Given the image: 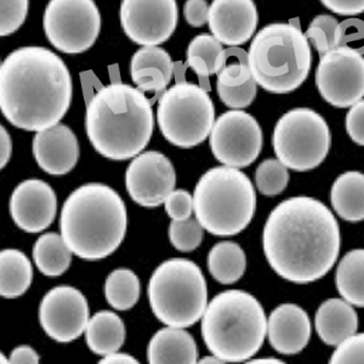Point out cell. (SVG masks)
Segmentation results:
<instances>
[{"label":"cell","instance_id":"6da1fadb","mask_svg":"<svg viewBox=\"0 0 364 364\" xmlns=\"http://www.w3.org/2000/svg\"><path fill=\"white\" fill-rule=\"evenodd\" d=\"M262 245L278 276L296 284L312 283L324 277L339 257V224L322 202L293 197L271 211Z\"/></svg>","mask_w":364,"mask_h":364},{"label":"cell","instance_id":"7a4b0ae2","mask_svg":"<svg viewBox=\"0 0 364 364\" xmlns=\"http://www.w3.org/2000/svg\"><path fill=\"white\" fill-rule=\"evenodd\" d=\"M72 92L66 63L46 48H20L1 63L0 109L16 128L38 133L58 124Z\"/></svg>","mask_w":364,"mask_h":364},{"label":"cell","instance_id":"3957f363","mask_svg":"<svg viewBox=\"0 0 364 364\" xmlns=\"http://www.w3.org/2000/svg\"><path fill=\"white\" fill-rule=\"evenodd\" d=\"M152 102L128 84L101 87L87 102L85 129L92 147L112 161L136 157L154 133Z\"/></svg>","mask_w":364,"mask_h":364},{"label":"cell","instance_id":"277c9868","mask_svg":"<svg viewBox=\"0 0 364 364\" xmlns=\"http://www.w3.org/2000/svg\"><path fill=\"white\" fill-rule=\"evenodd\" d=\"M127 208L116 191L87 183L70 193L60 216V230L70 252L87 261L109 257L127 232Z\"/></svg>","mask_w":364,"mask_h":364},{"label":"cell","instance_id":"5b68a950","mask_svg":"<svg viewBox=\"0 0 364 364\" xmlns=\"http://www.w3.org/2000/svg\"><path fill=\"white\" fill-rule=\"evenodd\" d=\"M202 318L204 343L213 355L225 362L250 360L267 334L265 311L245 290H226L216 295Z\"/></svg>","mask_w":364,"mask_h":364},{"label":"cell","instance_id":"8992f818","mask_svg":"<svg viewBox=\"0 0 364 364\" xmlns=\"http://www.w3.org/2000/svg\"><path fill=\"white\" fill-rule=\"evenodd\" d=\"M252 78L272 94L296 90L310 73L312 53L299 18L272 23L257 32L248 53Z\"/></svg>","mask_w":364,"mask_h":364},{"label":"cell","instance_id":"52a82bcc","mask_svg":"<svg viewBox=\"0 0 364 364\" xmlns=\"http://www.w3.org/2000/svg\"><path fill=\"white\" fill-rule=\"evenodd\" d=\"M196 219L214 236H235L248 228L257 209L250 178L238 168L218 166L199 178L193 193Z\"/></svg>","mask_w":364,"mask_h":364},{"label":"cell","instance_id":"ba28073f","mask_svg":"<svg viewBox=\"0 0 364 364\" xmlns=\"http://www.w3.org/2000/svg\"><path fill=\"white\" fill-rule=\"evenodd\" d=\"M147 294L154 316L168 327H191L207 310L203 272L186 259H170L158 266L149 279Z\"/></svg>","mask_w":364,"mask_h":364},{"label":"cell","instance_id":"9c48e42d","mask_svg":"<svg viewBox=\"0 0 364 364\" xmlns=\"http://www.w3.org/2000/svg\"><path fill=\"white\" fill-rule=\"evenodd\" d=\"M157 122L163 136L171 145L192 149L210 135L215 108L200 85L178 82L159 97Z\"/></svg>","mask_w":364,"mask_h":364},{"label":"cell","instance_id":"30bf717a","mask_svg":"<svg viewBox=\"0 0 364 364\" xmlns=\"http://www.w3.org/2000/svg\"><path fill=\"white\" fill-rule=\"evenodd\" d=\"M331 144L327 122L310 108L287 112L273 130L272 145L278 161L295 171H309L321 166Z\"/></svg>","mask_w":364,"mask_h":364},{"label":"cell","instance_id":"8fae6325","mask_svg":"<svg viewBox=\"0 0 364 364\" xmlns=\"http://www.w3.org/2000/svg\"><path fill=\"white\" fill-rule=\"evenodd\" d=\"M51 46L65 54H80L94 46L101 15L94 0H50L43 18Z\"/></svg>","mask_w":364,"mask_h":364},{"label":"cell","instance_id":"7c38bea8","mask_svg":"<svg viewBox=\"0 0 364 364\" xmlns=\"http://www.w3.org/2000/svg\"><path fill=\"white\" fill-rule=\"evenodd\" d=\"M316 85L328 104L351 107L364 97L363 55L348 48H336L321 56Z\"/></svg>","mask_w":364,"mask_h":364},{"label":"cell","instance_id":"4fadbf2b","mask_svg":"<svg viewBox=\"0 0 364 364\" xmlns=\"http://www.w3.org/2000/svg\"><path fill=\"white\" fill-rule=\"evenodd\" d=\"M210 146L213 154L224 166L245 168L257 161L262 149L260 125L245 111H228L215 120Z\"/></svg>","mask_w":364,"mask_h":364},{"label":"cell","instance_id":"5bb4252c","mask_svg":"<svg viewBox=\"0 0 364 364\" xmlns=\"http://www.w3.org/2000/svg\"><path fill=\"white\" fill-rule=\"evenodd\" d=\"M120 23L129 39L139 46H159L178 25L176 0H122Z\"/></svg>","mask_w":364,"mask_h":364},{"label":"cell","instance_id":"9a60e30c","mask_svg":"<svg viewBox=\"0 0 364 364\" xmlns=\"http://www.w3.org/2000/svg\"><path fill=\"white\" fill-rule=\"evenodd\" d=\"M39 321L46 334L58 343L78 339L89 323L87 299L73 287H56L43 298Z\"/></svg>","mask_w":364,"mask_h":364},{"label":"cell","instance_id":"2e32d148","mask_svg":"<svg viewBox=\"0 0 364 364\" xmlns=\"http://www.w3.org/2000/svg\"><path fill=\"white\" fill-rule=\"evenodd\" d=\"M176 174L164 154L149 151L134 158L125 174V186L135 203L154 208L166 202L174 191Z\"/></svg>","mask_w":364,"mask_h":364},{"label":"cell","instance_id":"e0dca14e","mask_svg":"<svg viewBox=\"0 0 364 364\" xmlns=\"http://www.w3.org/2000/svg\"><path fill=\"white\" fill-rule=\"evenodd\" d=\"M58 210L55 191L42 180L21 182L10 198L14 223L28 233H39L54 223Z\"/></svg>","mask_w":364,"mask_h":364},{"label":"cell","instance_id":"ac0fdd59","mask_svg":"<svg viewBox=\"0 0 364 364\" xmlns=\"http://www.w3.org/2000/svg\"><path fill=\"white\" fill-rule=\"evenodd\" d=\"M257 9L252 0H214L209 10V28L225 46L248 42L257 31Z\"/></svg>","mask_w":364,"mask_h":364},{"label":"cell","instance_id":"d6986e66","mask_svg":"<svg viewBox=\"0 0 364 364\" xmlns=\"http://www.w3.org/2000/svg\"><path fill=\"white\" fill-rule=\"evenodd\" d=\"M33 154L41 169L54 176H63L78 161V140L67 125L56 124L38 132L33 140Z\"/></svg>","mask_w":364,"mask_h":364},{"label":"cell","instance_id":"ffe728a7","mask_svg":"<svg viewBox=\"0 0 364 364\" xmlns=\"http://www.w3.org/2000/svg\"><path fill=\"white\" fill-rule=\"evenodd\" d=\"M269 341L282 355H296L306 348L311 322L306 311L295 304H283L271 312L267 321Z\"/></svg>","mask_w":364,"mask_h":364},{"label":"cell","instance_id":"44dd1931","mask_svg":"<svg viewBox=\"0 0 364 364\" xmlns=\"http://www.w3.org/2000/svg\"><path fill=\"white\" fill-rule=\"evenodd\" d=\"M315 327L323 343L338 346L356 334L358 316L353 305L343 299H329L316 312Z\"/></svg>","mask_w":364,"mask_h":364},{"label":"cell","instance_id":"7402d4cb","mask_svg":"<svg viewBox=\"0 0 364 364\" xmlns=\"http://www.w3.org/2000/svg\"><path fill=\"white\" fill-rule=\"evenodd\" d=\"M147 360L151 364L197 363V345L183 328H164L158 331L149 341Z\"/></svg>","mask_w":364,"mask_h":364},{"label":"cell","instance_id":"603a6c76","mask_svg":"<svg viewBox=\"0 0 364 364\" xmlns=\"http://www.w3.org/2000/svg\"><path fill=\"white\" fill-rule=\"evenodd\" d=\"M331 205L348 223L364 220V174L348 171L336 178L331 191Z\"/></svg>","mask_w":364,"mask_h":364},{"label":"cell","instance_id":"cb8c5ba5","mask_svg":"<svg viewBox=\"0 0 364 364\" xmlns=\"http://www.w3.org/2000/svg\"><path fill=\"white\" fill-rule=\"evenodd\" d=\"M85 339L96 355L106 356L117 352L124 343V323L112 311H100L89 319Z\"/></svg>","mask_w":364,"mask_h":364},{"label":"cell","instance_id":"d4e9b609","mask_svg":"<svg viewBox=\"0 0 364 364\" xmlns=\"http://www.w3.org/2000/svg\"><path fill=\"white\" fill-rule=\"evenodd\" d=\"M33 279L32 264L23 252L5 249L0 252V295L15 299L25 294Z\"/></svg>","mask_w":364,"mask_h":364},{"label":"cell","instance_id":"484cf974","mask_svg":"<svg viewBox=\"0 0 364 364\" xmlns=\"http://www.w3.org/2000/svg\"><path fill=\"white\" fill-rule=\"evenodd\" d=\"M208 269L221 284L236 283L247 269L245 250L235 242H220L209 252Z\"/></svg>","mask_w":364,"mask_h":364},{"label":"cell","instance_id":"4316f807","mask_svg":"<svg viewBox=\"0 0 364 364\" xmlns=\"http://www.w3.org/2000/svg\"><path fill=\"white\" fill-rule=\"evenodd\" d=\"M336 288L343 300L364 307V249L348 252L338 265Z\"/></svg>","mask_w":364,"mask_h":364},{"label":"cell","instance_id":"83f0119b","mask_svg":"<svg viewBox=\"0 0 364 364\" xmlns=\"http://www.w3.org/2000/svg\"><path fill=\"white\" fill-rule=\"evenodd\" d=\"M72 254L63 236L53 232L39 237L33 248L34 262L48 277H58L66 272Z\"/></svg>","mask_w":364,"mask_h":364},{"label":"cell","instance_id":"f1b7e54d","mask_svg":"<svg viewBox=\"0 0 364 364\" xmlns=\"http://www.w3.org/2000/svg\"><path fill=\"white\" fill-rule=\"evenodd\" d=\"M140 281L136 274L127 269H118L108 274L105 283V295L108 304L118 311L130 310L140 298Z\"/></svg>","mask_w":364,"mask_h":364},{"label":"cell","instance_id":"f546056e","mask_svg":"<svg viewBox=\"0 0 364 364\" xmlns=\"http://www.w3.org/2000/svg\"><path fill=\"white\" fill-rule=\"evenodd\" d=\"M255 181L261 195L267 197L281 195L289 182L288 168L278 159H266L257 166Z\"/></svg>","mask_w":364,"mask_h":364},{"label":"cell","instance_id":"4dcf8cb0","mask_svg":"<svg viewBox=\"0 0 364 364\" xmlns=\"http://www.w3.org/2000/svg\"><path fill=\"white\" fill-rule=\"evenodd\" d=\"M186 55L203 58L209 67L211 75H218L228 61L226 49L223 48V43L210 34H200L193 38L187 48Z\"/></svg>","mask_w":364,"mask_h":364},{"label":"cell","instance_id":"1f68e13d","mask_svg":"<svg viewBox=\"0 0 364 364\" xmlns=\"http://www.w3.org/2000/svg\"><path fill=\"white\" fill-rule=\"evenodd\" d=\"M203 230L197 219L173 220L169 228L170 242L180 252H193L202 243Z\"/></svg>","mask_w":364,"mask_h":364},{"label":"cell","instance_id":"d6a6232c","mask_svg":"<svg viewBox=\"0 0 364 364\" xmlns=\"http://www.w3.org/2000/svg\"><path fill=\"white\" fill-rule=\"evenodd\" d=\"M336 17L331 15H319L311 22L305 32L307 41L315 46L319 55L327 54L331 50L336 49V34L338 29Z\"/></svg>","mask_w":364,"mask_h":364},{"label":"cell","instance_id":"836d02e7","mask_svg":"<svg viewBox=\"0 0 364 364\" xmlns=\"http://www.w3.org/2000/svg\"><path fill=\"white\" fill-rule=\"evenodd\" d=\"M147 67L159 68L170 80L174 75L175 63H173V60L166 50L161 49L158 46H145L142 49L137 50L134 54L130 63V72H135Z\"/></svg>","mask_w":364,"mask_h":364},{"label":"cell","instance_id":"e575fe53","mask_svg":"<svg viewBox=\"0 0 364 364\" xmlns=\"http://www.w3.org/2000/svg\"><path fill=\"white\" fill-rule=\"evenodd\" d=\"M233 54L236 56V61L225 63V66L218 73L216 84L224 87H238L247 83L249 79L252 78V70L249 67L248 54L245 50L238 48H232Z\"/></svg>","mask_w":364,"mask_h":364},{"label":"cell","instance_id":"d590c367","mask_svg":"<svg viewBox=\"0 0 364 364\" xmlns=\"http://www.w3.org/2000/svg\"><path fill=\"white\" fill-rule=\"evenodd\" d=\"M28 13V0H0V34L6 37L20 28Z\"/></svg>","mask_w":364,"mask_h":364},{"label":"cell","instance_id":"8d00e7d4","mask_svg":"<svg viewBox=\"0 0 364 364\" xmlns=\"http://www.w3.org/2000/svg\"><path fill=\"white\" fill-rule=\"evenodd\" d=\"M218 94L221 101L228 107L242 109L252 105L257 94V83L255 79H249L247 83L238 87H224L216 84Z\"/></svg>","mask_w":364,"mask_h":364},{"label":"cell","instance_id":"74e56055","mask_svg":"<svg viewBox=\"0 0 364 364\" xmlns=\"http://www.w3.org/2000/svg\"><path fill=\"white\" fill-rule=\"evenodd\" d=\"M336 48H348L364 54V22L360 18H348L338 25Z\"/></svg>","mask_w":364,"mask_h":364},{"label":"cell","instance_id":"f35d334b","mask_svg":"<svg viewBox=\"0 0 364 364\" xmlns=\"http://www.w3.org/2000/svg\"><path fill=\"white\" fill-rule=\"evenodd\" d=\"M331 363H364V333L353 334L336 346Z\"/></svg>","mask_w":364,"mask_h":364},{"label":"cell","instance_id":"ab89813d","mask_svg":"<svg viewBox=\"0 0 364 364\" xmlns=\"http://www.w3.org/2000/svg\"><path fill=\"white\" fill-rule=\"evenodd\" d=\"M132 78L141 91L156 92L157 95L164 92L170 83V79L166 78V75L159 68L154 67H147L132 72Z\"/></svg>","mask_w":364,"mask_h":364},{"label":"cell","instance_id":"60d3db41","mask_svg":"<svg viewBox=\"0 0 364 364\" xmlns=\"http://www.w3.org/2000/svg\"><path fill=\"white\" fill-rule=\"evenodd\" d=\"M166 214L173 220L190 219L193 209V197L185 190L173 191L164 202Z\"/></svg>","mask_w":364,"mask_h":364},{"label":"cell","instance_id":"b9f144b4","mask_svg":"<svg viewBox=\"0 0 364 364\" xmlns=\"http://www.w3.org/2000/svg\"><path fill=\"white\" fill-rule=\"evenodd\" d=\"M345 125L350 139L357 145L364 146V99L350 107Z\"/></svg>","mask_w":364,"mask_h":364},{"label":"cell","instance_id":"7bdbcfd3","mask_svg":"<svg viewBox=\"0 0 364 364\" xmlns=\"http://www.w3.org/2000/svg\"><path fill=\"white\" fill-rule=\"evenodd\" d=\"M209 10L207 0H187L183 6V15L186 22L192 27H202L209 20Z\"/></svg>","mask_w":364,"mask_h":364},{"label":"cell","instance_id":"ee69618b","mask_svg":"<svg viewBox=\"0 0 364 364\" xmlns=\"http://www.w3.org/2000/svg\"><path fill=\"white\" fill-rule=\"evenodd\" d=\"M326 8L343 16L364 13V0H321Z\"/></svg>","mask_w":364,"mask_h":364},{"label":"cell","instance_id":"f6af8a7d","mask_svg":"<svg viewBox=\"0 0 364 364\" xmlns=\"http://www.w3.org/2000/svg\"><path fill=\"white\" fill-rule=\"evenodd\" d=\"M185 67H191L192 70H195L196 75H198V78L200 79V87H203L205 91H210L209 77L211 73L203 58H198V56H187Z\"/></svg>","mask_w":364,"mask_h":364},{"label":"cell","instance_id":"bcb514c9","mask_svg":"<svg viewBox=\"0 0 364 364\" xmlns=\"http://www.w3.org/2000/svg\"><path fill=\"white\" fill-rule=\"evenodd\" d=\"M9 363L37 364L39 363V355L29 346H18L11 352Z\"/></svg>","mask_w":364,"mask_h":364},{"label":"cell","instance_id":"7dc6e473","mask_svg":"<svg viewBox=\"0 0 364 364\" xmlns=\"http://www.w3.org/2000/svg\"><path fill=\"white\" fill-rule=\"evenodd\" d=\"M0 133H1V136H0V141H1V146H0V151H1V156H0V159H1V169L4 168L6 164H8V161H10V157H11V152H13V142H11V139H10V135H9L8 132H6V129L1 125V128H0Z\"/></svg>","mask_w":364,"mask_h":364},{"label":"cell","instance_id":"c3c4849f","mask_svg":"<svg viewBox=\"0 0 364 364\" xmlns=\"http://www.w3.org/2000/svg\"><path fill=\"white\" fill-rule=\"evenodd\" d=\"M101 364H137V362L133 356L127 355V353H119V352H112L100 360Z\"/></svg>","mask_w":364,"mask_h":364},{"label":"cell","instance_id":"681fc988","mask_svg":"<svg viewBox=\"0 0 364 364\" xmlns=\"http://www.w3.org/2000/svg\"><path fill=\"white\" fill-rule=\"evenodd\" d=\"M199 363H215V364H221L226 363L225 360H221L220 357L215 356V355H213L210 357H204L203 360H199Z\"/></svg>","mask_w":364,"mask_h":364},{"label":"cell","instance_id":"f907efd6","mask_svg":"<svg viewBox=\"0 0 364 364\" xmlns=\"http://www.w3.org/2000/svg\"><path fill=\"white\" fill-rule=\"evenodd\" d=\"M249 363H282V360H276V358H259V360H249Z\"/></svg>","mask_w":364,"mask_h":364}]
</instances>
